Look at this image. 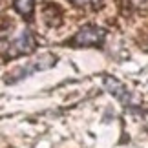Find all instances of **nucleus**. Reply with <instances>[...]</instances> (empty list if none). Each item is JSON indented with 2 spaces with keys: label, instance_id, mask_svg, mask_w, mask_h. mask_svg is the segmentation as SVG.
Returning <instances> with one entry per match:
<instances>
[{
  "label": "nucleus",
  "instance_id": "obj_1",
  "mask_svg": "<svg viewBox=\"0 0 148 148\" xmlns=\"http://www.w3.org/2000/svg\"><path fill=\"white\" fill-rule=\"evenodd\" d=\"M104 37H106V31L102 27L84 26L75 33V37L71 38V44L73 46H97L104 40Z\"/></svg>",
  "mask_w": 148,
  "mask_h": 148
},
{
  "label": "nucleus",
  "instance_id": "obj_2",
  "mask_svg": "<svg viewBox=\"0 0 148 148\" xmlns=\"http://www.w3.org/2000/svg\"><path fill=\"white\" fill-rule=\"evenodd\" d=\"M33 49H35V38H33V35L29 33V29H22L18 35L9 42L5 55L8 57L27 55V53H31Z\"/></svg>",
  "mask_w": 148,
  "mask_h": 148
},
{
  "label": "nucleus",
  "instance_id": "obj_3",
  "mask_svg": "<svg viewBox=\"0 0 148 148\" xmlns=\"http://www.w3.org/2000/svg\"><path fill=\"white\" fill-rule=\"evenodd\" d=\"M106 88H108V92L113 93L117 99H121L124 104H137V102H135V97L123 86V84H119L115 79H106Z\"/></svg>",
  "mask_w": 148,
  "mask_h": 148
},
{
  "label": "nucleus",
  "instance_id": "obj_4",
  "mask_svg": "<svg viewBox=\"0 0 148 148\" xmlns=\"http://www.w3.org/2000/svg\"><path fill=\"white\" fill-rule=\"evenodd\" d=\"M13 5L22 16L29 18L33 13V8H35V0H13Z\"/></svg>",
  "mask_w": 148,
  "mask_h": 148
},
{
  "label": "nucleus",
  "instance_id": "obj_5",
  "mask_svg": "<svg viewBox=\"0 0 148 148\" xmlns=\"http://www.w3.org/2000/svg\"><path fill=\"white\" fill-rule=\"evenodd\" d=\"M71 2L77 4V5H82V8H86V5H95L99 0H71Z\"/></svg>",
  "mask_w": 148,
  "mask_h": 148
}]
</instances>
